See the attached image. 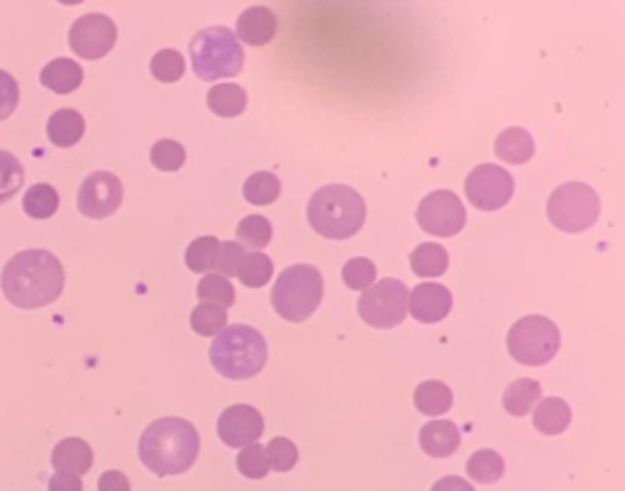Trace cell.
I'll return each instance as SVG.
<instances>
[{"mask_svg": "<svg viewBox=\"0 0 625 491\" xmlns=\"http://www.w3.org/2000/svg\"><path fill=\"white\" fill-rule=\"evenodd\" d=\"M149 69H152V76L157 81H162V84H174V81H179L186 71L184 54L176 52V49H162V52H157L152 57Z\"/></svg>", "mask_w": 625, "mask_h": 491, "instance_id": "35", "label": "cell"}, {"mask_svg": "<svg viewBox=\"0 0 625 491\" xmlns=\"http://www.w3.org/2000/svg\"><path fill=\"white\" fill-rule=\"evenodd\" d=\"M40 81L44 88L49 91L59 93V96H66V93H74L76 88L84 84V69L81 64H76L74 59H52L49 64H44V69L40 71Z\"/></svg>", "mask_w": 625, "mask_h": 491, "instance_id": "19", "label": "cell"}, {"mask_svg": "<svg viewBox=\"0 0 625 491\" xmlns=\"http://www.w3.org/2000/svg\"><path fill=\"white\" fill-rule=\"evenodd\" d=\"M208 108L220 118H235L242 115L247 108L245 88L237 84H218L208 91Z\"/></svg>", "mask_w": 625, "mask_h": 491, "instance_id": "25", "label": "cell"}, {"mask_svg": "<svg viewBox=\"0 0 625 491\" xmlns=\"http://www.w3.org/2000/svg\"><path fill=\"white\" fill-rule=\"evenodd\" d=\"M452 389L445 382H438V379H428V382L418 384L416 391H413V404L423 416H442L452 408Z\"/></svg>", "mask_w": 625, "mask_h": 491, "instance_id": "23", "label": "cell"}, {"mask_svg": "<svg viewBox=\"0 0 625 491\" xmlns=\"http://www.w3.org/2000/svg\"><path fill=\"white\" fill-rule=\"evenodd\" d=\"M418 443L425 455L450 457L462 443V433L452 421H430L420 428Z\"/></svg>", "mask_w": 625, "mask_h": 491, "instance_id": "17", "label": "cell"}, {"mask_svg": "<svg viewBox=\"0 0 625 491\" xmlns=\"http://www.w3.org/2000/svg\"><path fill=\"white\" fill-rule=\"evenodd\" d=\"M264 450H267L269 467H274L276 472H289L296 467L298 448L291 443L289 438H271Z\"/></svg>", "mask_w": 625, "mask_h": 491, "instance_id": "40", "label": "cell"}, {"mask_svg": "<svg viewBox=\"0 0 625 491\" xmlns=\"http://www.w3.org/2000/svg\"><path fill=\"white\" fill-rule=\"evenodd\" d=\"M149 157L159 171H179L186 162V150L176 140H159L149 152Z\"/></svg>", "mask_w": 625, "mask_h": 491, "instance_id": "37", "label": "cell"}, {"mask_svg": "<svg viewBox=\"0 0 625 491\" xmlns=\"http://www.w3.org/2000/svg\"><path fill=\"white\" fill-rule=\"evenodd\" d=\"M198 299L206 303H215L220 308L235 306V289H232L230 279L223 274H206L198 284Z\"/></svg>", "mask_w": 625, "mask_h": 491, "instance_id": "34", "label": "cell"}, {"mask_svg": "<svg viewBox=\"0 0 625 491\" xmlns=\"http://www.w3.org/2000/svg\"><path fill=\"white\" fill-rule=\"evenodd\" d=\"M118 42V27L103 13H88L71 25L69 44L81 59H101Z\"/></svg>", "mask_w": 625, "mask_h": 491, "instance_id": "12", "label": "cell"}, {"mask_svg": "<svg viewBox=\"0 0 625 491\" xmlns=\"http://www.w3.org/2000/svg\"><path fill=\"white\" fill-rule=\"evenodd\" d=\"M494 152L501 162L508 164H525L533 159L535 142L533 135L523 128H508L503 130L494 142Z\"/></svg>", "mask_w": 625, "mask_h": 491, "instance_id": "21", "label": "cell"}, {"mask_svg": "<svg viewBox=\"0 0 625 491\" xmlns=\"http://www.w3.org/2000/svg\"><path fill=\"white\" fill-rule=\"evenodd\" d=\"M25 184V169L20 159L8 150H0V206L15 198Z\"/></svg>", "mask_w": 625, "mask_h": 491, "instance_id": "32", "label": "cell"}, {"mask_svg": "<svg viewBox=\"0 0 625 491\" xmlns=\"http://www.w3.org/2000/svg\"><path fill=\"white\" fill-rule=\"evenodd\" d=\"M237 237L245 245L254 247V252L264 250L271 242V223L264 215H247L240 223V228H237Z\"/></svg>", "mask_w": 625, "mask_h": 491, "instance_id": "36", "label": "cell"}, {"mask_svg": "<svg viewBox=\"0 0 625 491\" xmlns=\"http://www.w3.org/2000/svg\"><path fill=\"white\" fill-rule=\"evenodd\" d=\"M430 491H474V487L462 477H442Z\"/></svg>", "mask_w": 625, "mask_h": 491, "instance_id": "45", "label": "cell"}, {"mask_svg": "<svg viewBox=\"0 0 625 491\" xmlns=\"http://www.w3.org/2000/svg\"><path fill=\"white\" fill-rule=\"evenodd\" d=\"M367 220L364 198L345 184L323 186L308 201V223L328 240H347L357 235Z\"/></svg>", "mask_w": 625, "mask_h": 491, "instance_id": "3", "label": "cell"}, {"mask_svg": "<svg viewBox=\"0 0 625 491\" xmlns=\"http://www.w3.org/2000/svg\"><path fill=\"white\" fill-rule=\"evenodd\" d=\"M3 296L22 311H35L54 303L64 291V267L52 252L22 250L0 274Z\"/></svg>", "mask_w": 625, "mask_h": 491, "instance_id": "1", "label": "cell"}, {"mask_svg": "<svg viewBox=\"0 0 625 491\" xmlns=\"http://www.w3.org/2000/svg\"><path fill=\"white\" fill-rule=\"evenodd\" d=\"M49 491H84V482L76 474L57 472L49 479Z\"/></svg>", "mask_w": 625, "mask_h": 491, "instance_id": "44", "label": "cell"}, {"mask_svg": "<svg viewBox=\"0 0 625 491\" xmlns=\"http://www.w3.org/2000/svg\"><path fill=\"white\" fill-rule=\"evenodd\" d=\"M542 396L540 384L535 379H518L503 391V408L508 411V416H528L533 411V406L538 404Z\"/></svg>", "mask_w": 625, "mask_h": 491, "instance_id": "24", "label": "cell"}, {"mask_svg": "<svg viewBox=\"0 0 625 491\" xmlns=\"http://www.w3.org/2000/svg\"><path fill=\"white\" fill-rule=\"evenodd\" d=\"M447 264H450L447 250L435 242H423L411 252V269L423 279L442 277L447 272Z\"/></svg>", "mask_w": 625, "mask_h": 491, "instance_id": "26", "label": "cell"}, {"mask_svg": "<svg viewBox=\"0 0 625 491\" xmlns=\"http://www.w3.org/2000/svg\"><path fill=\"white\" fill-rule=\"evenodd\" d=\"M218 252H220V240L213 235H203L198 240H193L191 245L186 247V267L191 272H210L218 262Z\"/></svg>", "mask_w": 625, "mask_h": 491, "instance_id": "30", "label": "cell"}, {"mask_svg": "<svg viewBox=\"0 0 625 491\" xmlns=\"http://www.w3.org/2000/svg\"><path fill=\"white\" fill-rule=\"evenodd\" d=\"M342 279L350 286L352 291H364L374 284L376 279V267L372 259L367 257H355L342 267Z\"/></svg>", "mask_w": 625, "mask_h": 491, "instance_id": "39", "label": "cell"}, {"mask_svg": "<svg viewBox=\"0 0 625 491\" xmlns=\"http://www.w3.org/2000/svg\"><path fill=\"white\" fill-rule=\"evenodd\" d=\"M52 467L57 472L66 474H86L93 467V450L86 440L81 438H66L62 443H57V448L52 450Z\"/></svg>", "mask_w": 625, "mask_h": 491, "instance_id": "18", "label": "cell"}, {"mask_svg": "<svg viewBox=\"0 0 625 491\" xmlns=\"http://www.w3.org/2000/svg\"><path fill=\"white\" fill-rule=\"evenodd\" d=\"M242 257H245V250H242L240 242H225V245H220L218 262H215L218 274H223V277H235L237 269H240Z\"/></svg>", "mask_w": 625, "mask_h": 491, "instance_id": "42", "label": "cell"}, {"mask_svg": "<svg viewBox=\"0 0 625 491\" xmlns=\"http://www.w3.org/2000/svg\"><path fill=\"white\" fill-rule=\"evenodd\" d=\"M276 25L279 22H276V15L269 8L254 5V8H247L237 18V37L245 44H252V47H262V44H269L274 40Z\"/></svg>", "mask_w": 625, "mask_h": 491, "instance_id": "16", "label": "cell"}, {"mask_svg": "<svg viewBox=\"0 0 625 491\" xmlns=\"http://www.w3.org/2000/svg\"><path fill=\"white\" fill-rule=\"evenodd\" d=\"M323 274L311 264H293L286 267L276 279L271 291V306L281 318L291 323H303L318 311L323 301Z\"/></svg>", "mask_w": 625, "mask_h": 491, "instance_id": "5", "label": "cell"}, {"mask_svg": "<svg viewBox=\"0 0 625 491\" xmlns=\"http://www.w3.org/2000/svg\"><path fill=\"white\" fill-rule=\"evenodd\" d=\"M264 433V418L254 406L235 404L218 418V435L228 448H247Z\"/></svg>", "mask_w": 625, "mask_h": 491, "instance_id": "14", "label": "cell"}, {"mask_svg": "<svg viewBox=\"0 0 625 491\" xmlns=\"http://www.w3.org/2000/svg\"><path fill=\"white\" fill-rule=\"evenodd\" d=\"M281 193V181L276 179L271 171H257V174H252L250 179L245 181V186H242V196H245L247 203H252V206H269V203H274L276 198H279Z\"/></svg>", "mask_w": 625, "mask_h": 491, "instance_id": "29", "label": "cell"}, {"mask_svg": "<svg viewBox=\"0 0 625 491\" xmlns=\"http://www.w3.org/2000/svg\"><path fill=\"white\" fill-rule=\"evenodd\" d=\"M20 103V86L8 71L0 69V120L10 118Z\"/></svg>", "mask_w": 625, "mask_h": 491, "instance_id": "41", "label": "cell"}, {"mask_svg": "<svg viewBox=\"0 0 625 491\" xmlns=\"http://www.w3.org/2000/svg\"><path fill=\"white\" fill-rule=\"evenodd\" d=\"M76 203H79V211L86 218H108L123 203V181L115 174H110V171H93V174L86 176L84 184L79 186Z\"/></svg>", "mask_w": 625, "mask_h": 491, "instance_id": "13", "label": "cell"}, {"mask_svg": "<svg viewBox=\"0 0 625 491\" xmlns=\"http://www.w3.org/2000/svg\"><path fill=\"white\" fill-rule=\"evenodd\" d=\"M267 357V340L250 325L223 328L210 345V364L232 382L257 377L267 364Z\"/></svg>", "mask_w": 625, "mask_h": 491, "instance_id": "4", "label": "cell"}, {"mask_svg": "<svg viewBox=\"0 0 625 491\" xmlns=\"http://www.w3.org/2000/svg\"><path fill=\"white\" fill-rule=\"evenodd\" d=\"M408 311L418 323H440L452 311L450 289L442 284H433V281L418 284L416 289L408 291Z\"/></svg>", "mask_w": 625, "mask_h": 491, "instance_id": "15", "label": "cell"}, {"mask_svg": "<svg viewBox=\"0 0 625 491\" xmlns=\"http://www.w3.org/2000/svg\"><path fill=\"white\" fill-rule=\"evenodd\" d=\"M59 3L62 5H79V3H84V0H59Z\"/></svg>", "mask_w": 625, "mask_h": 491, "instance_id": "46", "label": "cell"}, {"mask_svg": "<svg viewBox=\"0 0 625 491\" xmlns=\"http://www.w3.org/2000/svg\"><path fill=\"white\" fill-rule=\"evenodd\" d=\"M271 274H274V262L264 255V252H250V255L242 257L240 269H237V277L250 289H262L269 284Z\"/></svg>", "mask_w": 625, "mask_h": 491, "instance_id": "31", "label": "cell"}, {"mask_svg": "<svg viewBox=\"0 0 625 491\" xmlns=\"http://www.w3.org/2000/svg\"><path fill=\"white\" fill-rule=\"evenodd\" d=\"M201 450V435L184 418H159L140 438V460L157 477H176L191 470Z\"/></svg>", "mask_w": 625, "mask_h": 491, "instance_id": "2", "label": "cell"}, {"mask_svg": "<svg viewBox=\"0 0 625 491\" xmlns=\"http://www.w3.org/2000/svg\"><path fill=\"white\" fill-rule=\"evenodd\" d=\"M359 318L372 328L389 330L398 328L408 316V289L398 279L374 281L357 303Z\"/></svg>", "mask_w": 625, "mask_h": 491, "instance_id": "9", "label": "cell"}, {"mask_svg": "<svg viewBox=\"0 0 625 491\" xmlns=\"http://www.w3.org/2000/svg\"><path fill=\"white\" fill-rule=\"evenodd\" d=\"M98 491H130V479L123 472L108 470L98 479Z\"/></svg>", "mask_w": 625, "mask_h": 491, "instance_id": "43", "label": "cell"}, {"mask_svg": "<svg viewBox=\"0 0 625 491\" xmlns=\"http://www.w3.org/2000/svg\"><path fill=\"white\" fill-rule=\"evenodd\" d=\"M191 62L198 79H232L245 66V52L228 27H206L191 40Z\"/></svg>", "mask_w": 625, "mask_h": 491, "instance_id": "6", "label": "cell"}, {"mask_svg": "<svg viewBox=\"0 0 625 491\" xmlns=\"http://www.w3.org/2000/svg\"><path fill=\"white\" fill-rule=\"evenodd\" d=\"M560 328L545 316H525L508 330V352L516 362L542 367L560 350Z\"/></svg>", "mask_w": 625, "mask_h": 491, "instance_id": "8", "label": "cell"}, {"mask_svg": "<svg viewBox=\"0 0 625 491\" xmlns=\"http://www.w3.org/2000/svg\"><path fill=\"white\" fill-rule=\"evenodd\" d=\"M86 123L84 115L74 108H62L49 118L47 137L57 147H74L84 137Z\"/></svg>", "mask_w": 625, "mask_h": 491, "instance_id": "20", "label": "cell"}, {"mask_svg": "<svg viewBox=\"0 0 625 491\" xmlns=\"http://www.w3.org/2000/svg\"><path fill=\"white\" fill-rule=\"evenodd\" d=\"M237 470L245 474L247 479H264L269 472V460H267V450L264 445L252 443L247 448H242L240 455H237Z\"/></svg>", "mask_w": 625, "mask_h": 491, "instance_id": "38", "label": "cell"}, {"mask_svg": "<svg viewBox=\"0 0 625 491\" xmlns=\"http://www.w3.org/2000/svg\"><path fill=\"white\" fill-rule=\"evenodd\" d=\"M59 208V193L54 186L49 184H35L30 186V191L22 198V211H25L30 218L44 220L52 218Z\"/></svg>", "mask_w": 625, "mask_h": 491, "instance_id": "28", "label": "cell"}, {"mask_svg": "<svg viewBox=\"0 0 625 491\" xmlns=\"http://www.w3.org/2000/svg\"><path fill=\"white\" fill-rule=\"evenodd\" d=\"M464 191L477 211H499L513 198L516 181L499 164H479L469 171Z\"/></svg>", "mask_w": 625, "mask_h": 491, "instance_id": "10", "label": "cell"}, {"mask_svg": "<svg viewBox=\"0 0 625 491\" xmlns=\"http://www.w3.org/2000/svg\"><path fill=\"white\" fill-rule=\"evenodd\" d=\"M601 201L591 186L569 181L557 186L547 198V220L562 233H584L599 220Z\"/></svg>", "mask_w": 625, "mask_h": 491, "instance_id": "7", "label": "cell"}, {"mask_svg": "<svg viewBox=\"0 0 625 491\" xmlns=\"http://www.w3.org/2000/svg\"><path fill=\"white\" fill-rule=\"evenodd\" d=\"M572 423V408L567 401L557 399V396H547L542 399L533 413V426L540 430L542 435H560Z\"/></svg>", "mask_w": 625, "mask_h": 491, "instance_id": "22", "label": "cell"}, {"mask_svg": "<svg viewBox=\"0 0 625 491\" xmlns=\"http://www.w3.org/2000/svg\"><path fill=\"white\" fill-rule=\"evenodd\" d=\"M503 457L496 450H477L467 462L469 479L477 484H496L503 477Z\"/></svg>", "mask_w": 625, "mask_h": 491, "instance_id": "27", "label": "cell"}, {"mask_svg": "<svg viewBox=\"0 0 625 491\" xmlns=\"http://www.w3.org/2000/svg\"><path fill=\"white\" fill-rule=\"evenodd\" d=\"M418 225L428 235L435 237H455L464 230L467 223V211L457 193L452 191H433L420 201L418 206Z\"/></svg>", "mask_w": 625, "mask_h": 491, "instance_id": "11", "label": "cell"}, {"mask_svg": "<svg viewBox=\"0 0 625 491\" xmlns=\"http://www.w3.org/2000/svg\"><path fill=\"white\" fill-rule=\"evenodd\" d=\"M191 328L203 338H215L223 328H228V313L225 308L215 306V303L203 301L201 306L193 308L191 313Z\"/></svg>", "mask_w": 625, "mask_h": 491, "instance_id": "33", "label": "cell"}]
</instances>
